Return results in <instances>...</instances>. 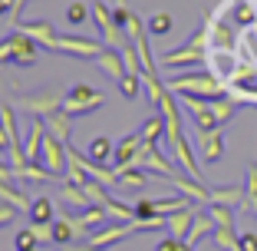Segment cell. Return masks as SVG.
<instances>
[{"label": "cell", "mask_w": 257, "mask_h": 251, "mask_svg": "<svg viewBox=\"0 0 257 251\" xmlns=\"http://www.w3.org/2000/svg\"><path fill=\"white\" fill-rule=\"evenodd\" d=\"M204 66L224 96L257 106V0H221L201 23Z\"/></svg>", "instance_id": "1"}, {"label": "cell", "mask_w": 257, "mask_h": 251, "mask_svg": "<svg viewBox=\"0 0 257 251\" xmlns=\"http://www.w3.org/2000/svg\"><path fill=\"white\" fill-rule=\"evenodd\" d=\"M165 86H168V93H175V96H198V99L224 96L221 83L208 73V69H195V73H185V76H172V79H165Z\"/></svg>", "instance_id": "2"}, {"label": "cell", "mask_w": 257, "mask_h": 251, "mask_svg": "<svg viewBox=\"0 0 257 251\" xmlns=\"http://www.w3.org/2000/svg\"><path fill=\"white\" fill-rule=\"evenodd\" d=\"M106 103V93L102 90H92V86H86V83H79V86H73V90L63 96V106H60V113H66L69 119H76V116H86V113H96L99 106Z\"/></svg>", "instance_id": "3"}, {"label": "cell", "mask_w": 257, "mask_h": 251, "mask_svg": "<svg viewBox=\"0 0 257 251\" xmlns=\"http://www.w3.org/2000/svg\"><path fill=\"white\" fill-rule=\"evenodd\" d=\"M60 106H63V96L56 90H43V93H33V96L14 99V109L27 113L30 119H46V116L60 113Z\"/></svg>", "instance_id": "4"}, {"label": "cell", "mask_w": 257, "mask_h": 251, "mask_svg": "<svg viewBox=\"0 0 257 251\" xmlns=\"http://www.w3.org/2000/svg\"><path fill=\"white\" fill-rule=\"evenodd\" d=\"M106 46L99 43V40H89V37H73V33H60L56 37V46L53 53H69L76 60H96Z\"/></svg>", "instance_id": "5"}, {"label": "cell", "mask_w": 257, "mask_h": 251, "mask_svg": "<svg viewBox=\"0 0 257 251\" xmlns=\"http://www.w3.org/2000/svg\"><path fill=\"white\" fill-rule=\"evenodd\" d=\"M40 162L46 165V172H53L56 179H66V165H69V145L53 139L46 132L43 139V152H40Z\"/></svg>", "instance_id": "6"}, {"label": "cell", "mask_w": 257, "mask_h": 251, "mask_svg": "<svg viewBox=\"0 0 257 251\" xmlns=\"http://www.w3.org/2000/svg\"><path fill=\"white\" fill-rule=\"evenodd\" d=\"M92 20H96V27H99V33H102V40H106V46H115V50H119L122 43H128L125 30H119V27H115L109 4L96 0V4H92Z\"/></svg>", "instance_id": "7"}, {"label": "cell", "mask_w": 257, "mask_h": 251, "mask_svg": "<svg viewBox=\"0 0 257 251\" xmlns=\"http://www.w3.org/2000/svg\"><path fill=\"white\" fill-rule=\"evenodd\" d=\"M132 165L145 169V172H152V175H159V179H172L175 175L172 159H165V155L159 152V145H149V142H142V149H139V155H136Z\"/></svg>", "instance_id": "8"}, {"label": "cell", "mask_w": 257, "mask_h": 251, "mask_svg": "<svg viewBox=\"0 0 257 251\" xmlns=\"http://www.w3.org/2000/svg\"><path fill=\"white\" fill-rule=\"evenodd\" d=\"M182 106H185V113H188L191 119H195L198 132H211V129H221L218 116H214V109H211V99H198V96H182Z\"/></svg>", "instance_id": "9"}, {"label": "cell", "mask_w": 257, "mask_h": 251, "mask_svg": "<svg viewBox=\"0 0 257 251\" xmlns=\"http://www.w3.org/2000/svg\"><path fill=\"white\" fill-rule=\"evenodd\" d=\"M106 208L102 205H92V208H83L79 215H69V225H73L76 238H89L99 225H106Z\"/></svg>", "instance_id": "10"}, {"label": "cell", "mask_w": 257, "mask_h": 251, "mask_svg": "<svg viewBox=\"0 0 257 251\" xmlns=\"http://www.w3.org/2000/svg\"><path fill=\"white\" fill-rule=\"evenodd\" d=\"M165 182L172 185L178 195H185L188 202H211V189H208L204 182H195L191 175H178V172H175L172 179H165Z\"/></svg>", "instance_id": "11"}, {"label": "cell", "mask_w": 257, "mask_h": 251, "mask_svg": "<svg viewBox=\"0 0 257 251\" xmlns=\"http://www.w3.org/2000/svg\"><path fill=\"white\" fill-rule=\"evenodd\" d=\"M159 63H162V66H204V46H195L188 40L185 46H178V50L165 53Z\"/></svg>", "instance_id": "12"}, {"label": "cell", "mask_w": 257, "mask_h": 251, "mask_svg": "<svg viewBox=\"0 0 257 251\" xmlns=\"http://www.w3.org/2000/svg\"><path fill=\"white\" fill-rule=\"evenodd\" d=\"M198 155H201L208 165L221 162V155H224V136H221V129L198 132Z\"/></svg>", "instance_id": "13"}, {"label": "cell", "mask_w": 257, "mask_h": 251, "mask_svg": "<svg viewBox=\"0 0 257 251\" xmlns=\"http://www.w3.org/2000/svg\"><path fill=\"white\" fill-rule=\"evenodd\" d=\"M17 30H20V33H27L30 40H37V43H40V46H46V50H53V46H56V37H60V33L53 30V23H50V20L17 23Z\"/></svg>", "instance_id": "14"}, {"label": "cell", "mask_w": 257, "mask_h": 251, "mask_svg": "<svg viewBox=\"0 0 257 251\" xmlns=\"http://www.w3.org/2000/svg\"><path fill=\"white\" fill-rule=\"evenodd\" d=\"M139 149H142V136H139V132H128V136H122L119 142H115V155H112L115 169L132 165V162H136V155H139Z\"/></svg>", "instance_id": "15"}, {"label": "cell", "mask_w": 257, "mask_h": 251, "mask_svg": "<svg viewBox=\"0 0 257 251\" xmlns=\"http://www.w3.org/2000/svg\"><path fill=\"white\" fill-rule=\"evenodd\" d=\"M43 139H46V122L43 119H33L30 129H27V139H23V155H27V162H40Z\"/></svg>", "instance_id": "16"}, {"label": "cell", "mask_w": 257, "mask_h": 251, "mask_svg": "<svg viewBox=\"0 0 257 251\" xmlns=\"http://www.w3.org/2000/svg\"><path fill=\"white\" fill-rule=\"evenodd\" d=\"M10 37H14V63H17V66H30V63L37 60L40 43H37V40H30L27 33H20V30H14Z\"/></svg>", "instance_id": "17"}, {"label": "cell", "mask_w": 257, "mask_h": 251, "mask_svg": "<svg viewBox=\"0 0 257 251\" xmlns=\"http://www.w3.org/2000/svg\"><path fill=\"white\" fill-rule=\"evenodd\" d=\"M96 66L102 69V73H106L109 79H115V83H119V79L125 76V63H122V53L115 50V46H106V50H102V53L96 56Z\"/></svg>", "instance_id": "18"}, {"label": "cell", "mask_w": 257, "mask_h": 251, "mask_svg": "<svg viewBox=\"0 0 257 251\" xmlns=\"http://www.w3.org/2000/svg\"><path fill=\"white\" fill-rule=\"evenodd\" d=\"M247 189L244 185H214L211 189V202L208 205H227V208H241Z\"/></svg>", "instance_id": "19"}, {"label": "cell", "mask_w": 257, "mask_h": 251, "mask_svg": "<svg viewBox=\"0 0 257 251\" xmlns=\"http://www.w3.org/2000/svg\"><path fill=\"white\" fill-rule=\"evenodd\" d=\"M195 218H198V212H195V205L191 208H182V212H175V215H168L165 218V225H168V235L172 238H188V231H191V225H195Z\"/></svg>", "instance_id": "20"}, {"label": "cell", "mask_w": 257, "mask_h": 251, "mask_svg": "<svg viewBox=\"0 0 257 251\" xmlns=\"http://www.w3.org/2000/svg\"><path fill=\"white\" fill-rule=\"evenodd\" d=\"M0 202H4V205H10V208H17V212H27L30 215V195H27V192H20L17 189L14 182H0Z\"/></svg>", "instance_id": "21"}, {"label": "cell", "mask_w": 257, "mask_h": 251, "mask_svg": "<svg viewBox=\"0 0 257 251\" xmlns=\"http://www.w3.org/2000/svg\"><path fill=\"white\" fill-rule=\"evenodd\" d=\"M214 228H218V225H214L211 215H208V212H198V218H195V225H191V231H188V238H185V244H191V248H195L198 241L211 238Z\"/></svg>", "instance_id": "22"}, {"label": "cell", "mask_w": 257, "mask_h": 251, "mask_svg": "<svg viewBox=\"0 0 257 251\" xmlns=\"http://www.w3.org/2000/svg\"><path fill=\"white\" fill-rule=\"evenodd\" d=\"M53 218H56V205H53V198L37 195V198H33V205H30V221H33V225H50Z\"/></svg>", "instance_id": "23"}, {"label": "cell", "mask_w": 257, "mask_h": 251, "mask_svg": "<svg viewBox=\"0 0 257 251\" xmlns=\"http://www.w3.org/2000/svg\"><path fill=\"white\" fill-rule=\"evenodd\" d=\"M43 122H46V132H50V136L69 145V132H73V119H69L66 113H53V116H46Z\"/></svg>", "instance_id": "24"}, {"label": "cell", "mask_w": 257, "mask_h": 251, "mask_svg": "<svg viewBox=\"0 0 257 251\" xmlns=\"http://www.w3.org/2000/svg\"><path fill=\"white\" fill-rule=\"evenodd\" d=\"M17 179H23V182H60L53 172H46V165H40V162H27L23 169H14Z\"/></svg>", "instance_id": "25"}, {"label": "cell", "mask_w": 257, "mask_h": 251, "mask_svg": "<svg viewBox=\"0 0 257 251\" xmlns=\"http://www.w3.org/2000/svg\"><path fill=\"white\" fill-rule=\"evenodd\" d=\"M112 155H115V142L109 136H96L89 142V159L92 162H99V165H102V162H112Z\"/></svg>", "instance_id": "26"}, {"label": "cell", "mask_w": 257, "mask_h": 251, "mask_svg": "<svg viewBox=\"0 0 257 251\" xmlns=\"http://www.w3.org/2000/svg\"><path fill=\"white\" fill-rule=\"evenodd\" d=\"M115 172H119V185L122 189H142L145 182H149V172H145V169H136V165H125V169H115Z\"/></svg>", "instance_id": "27"}, {"label": "cell", "mask_w": 257, "mask_h": 251, "mask_svg": "<svg viewBox=\"0 0 257 251\" xmlns=\"http://www.w3.org/2000/svg\"><path fill=\"white\" fill-rule=\"evenodd\" d=\"M139 136H142V142L159 145V139L165 136V116H152V119H145V126L139 129Z\"/></svg>", "instance_id": "28"}, {"label": "cell", "mask_w": 257, "mask_h": 251, "mask_svg": "<svg viewBox=\"0 0 257 251\" xmlns=\"http://www.w3.org/2000/svg\"><path fill=\"white\" fill-rule=\"evenodd\" d=\"M211 241H214L218 251H241V235H237L234 228H214Z\"/></svg>", "instance_id": "29"}, {"label": "cell", "mask_w": 257, "mask_h": 251, "mask_svg": "<svg viewBox=\"0 0 257 251\" xmlns=\"http://www.w3.org/2000/svg\"><path fill=\"white\" fill-rule=\"evenodd\" d=\"M73 238H76V231H73V225H69V215L56 212V218H53V241L56 244H69Z\"/></svg>", "instance_id": "30"}, {"label": "cell", "mask_w": 257, "mask_h": 251, "mask_svg": "<svg viewBox=\"0 0 257 251\" xmlns=\"http://www.w3.org/2000/svg\"><path fill=\"white\" fill-rule=\"evenodd\" d=\"M241 208H244V212H250V215L257 218V165L247 169V195H244Z\"/></svg>", "instance_id": "31"}, {"label": "cell", "mask_w": 257, "mask_h": 251, "mask_svg": "<svg viewBox=\"0 0 257 251\" xmlns=\"http://www.w3.org/2000/svg\"><path fill=\"white\" fill-rule=\"evenodd\" d=\"M204 212L214 218L218 228H234V208H227V205H208Z\"/></svg>", "instance_id": "32"}, {"label": "cell", "mask_w": 257, "mask_h": 251, "mask_svg": "<svg viewBox=\"0 0 257 251\" xmlns=\"http://www.w3.org/2000/svg\"><path fill=\"white\" fill-rule=\"evenodd\" d=\"M119 93H122L125 99H139V93H145L142 76H136V73H125V76L119 79Z\"/></svg>", "instance_id": "33"}, {"label": "cell", "mask_w": 257, "mask_h": 251, "mask_svg": "<svg viewBox=\"0 0 257 251\" xmlns=\"http://www.w3.org/2000/svg\"><path fill=\"white\" fill-rule=\"evenodd\" d=\"M89 17H92V7H86L83 0H76V4H69V7H66V20L73 23V27H83Z\"/></svg>", "instance_id": "34"}, {"label": "cell", "mask_w": 257, "mask_h": 251, "mask_svg": "<svg viewBox=\"0 0 257 251\" xmlns=\"http://www.w3.org/2000/svg\"><path fill=\"white\" fill-rule=\"evenodd\" d=\"M102 208H106L115 221H136V208H132V205H122V202H115V198H109Z\"/></svg>", "instance_id": "35"}, {"label": "cell", "mask_w": 257, "mask_h": 251, "mask_svg": "<svg viewBox=\"0 0 257 251\" xmlns=\"http://www.w3.org/2000/svg\"><path fill=\"white\" fill-rule=\"evenodd\" d=\"M168 30H172V17H168V14H152L149 33H155V37H165Z\"/></svg>", "instance_id": "36"}, {"label": "cell", "mask_w": 257, "mask_h": 251, "mask_svg": "<svg viewBox=\"0 0 257 251\" xmlns=\"http://www.w3.org/2000/svg\"><path fill=\"white\" fill-rule=\"evenodd\" d=\"M136 221H149V218H159V212H155V198H142V202H136Z\"/></svg>", "instance_id": "37"}, {"label": "cell", "mask_w": 257, "mask_h": 251, "mask_svg": "<svg viewBox=\"0 0 257 251\" xmlns=\"http://www.w3.org/2000/svg\"><path fill=\"white\" fill-rule=\"evenodd\" d=\"M14 248H17V251H33V248H40V241H37V235H33V228H27V231H17V238H14Z\"/></svg>", "instance_id": "38"}, {"label": "cell", "mask_w": 257, "mask_h": 251, "mask_svg": "<svg viewBox=\"0 0 257 251\" xmlns=\"http://www.w3.org/2000/svg\"><path fill=\"white\" fill-rule=\"evenodd\" d=\"M109 10H112V20H115V27H119V30H125V23L136 17L132 10H128V4H112Z\"/></svg>", "instance_id": "39"}, {"label": "cell", "mask_w": 257, "mask_h": 251, "mask_svg": "<svg viewBox=\"0 0 257 251\" xmlns=\"http://www.w3.org/2000/svg\"><path fill=\"white\" fill-rule=\"evenodd\" d=\"M30 228H33V235H37L40 244H43V241H53V221H50V225H33V221H30Z\"/></svg>", "instance_id": "40"}, {"label": "cell", "mask_w": 257, "mask_h": 251, "mask_svg": "<svg viewBox=\"0 0 257 251\" xmlns=\"http://www.w3.org/2000/svg\"><path fill=\"white\" fill-rule=\"evenodd\" d=\"M0 63H14V37L0 40Z\"/></svg>", "instance_id": "41"}, {"label": "cell", "mask_w": 257, "mask_h": 251, "mask_svg": "<svg viewBox=\"0 0 257 251\" xmlns=\"http://www.w3.org/2000/svg\"><path fill=\"white\" fill-rule=\"evenodd\" d=\"M178 248H182V238H172V235H165V238L159 241V248H155V251H178Z\"/></svg>", "instance_id": "42"}, {"label": "cell", "mask_w": 257, "mask_h": 251, "mask_svg": "<svg viewBox=\"0 0 257 251\" xmlns=\"http://www.w3.org/2000/svg\"><path fill=\"white\" fill-rule=\"evenodd\" d=\"M241 251H257V231H244L241 235Z\"/></svg>", "instance_id": "43"}, {"label": "cell", "mask_w": 257, "mask_h": 251, "mask_svg": "<svg viewBox=\"0 0 257 251\" xmlns=\"http://www.w3.org/2000/svg\"><path fill=\"white\" fill-rule=\"evenodd\" d=\"M14 215H17V208H10V205H4V202H0V228H4V225H10V221H14Z\"/></svg>", "instance_id": "44"}, {"label": "cell", "mask_w": 257, "mask_h": 251, "mask_svg": "<svg viewBox=\"0 0 257 251\" xmlns=\"http://www.w3.org/2000/svg\"><path fill=\"white\" fill-rule=\"evenodd\" d=\"M14 179H17L14 165H4V162H0V182H14Z\"/></svg>", "instance_id": "45"}, {"label": "cell", "mask_w": 257, "mask_h": 251, "mask_svg": "<svg viewBox=\"0 0 257 251\" xmlns=\"http://www.w3.org/2000/svg\"><path fill=\"white\" fill-rule=\"evenodd\" d=\"M0 152H10V139H7V132H4V126H0Z\"/></svg>", "instance_id": "46"}, {"label": "cell", "mask_w": 257, "mask_h": 251, "mask_svg": "<svg viewBox=\"0 0 257 251\" xmlns=\"http://www.w3.org/2000/svg\"><path fill=\"white\" fill-rule=\"evenodd\" d=\"M10 10H14V0H0V17H10Z\"/></svg>", "instance_id": "47"}, {"label": "cell", "mask_w": 257, "mask_h": 251, "mask_svg": "<svg viewBox=\"0 0 257 251\" xmlns=\"http://www.w3.org/2000/svg\"><path fill=\"white\" fill-rule=\"evenodd\" d=\"M66 251H102V248H92V244H76V248H66Z\"/></svg>", "instance_id": "48"}, {"label": "cell", "mask_w": 257, "mask_h": 251, "mask_svg": "<svg viewBox=\"0 0 257 251\" xmlns=\"http://www.w3.org/2000/svg\"><path fill=\"white\" fill-rule=\"evenodd\" d=\"M33 251H40V248H33Z\"/></svg>", "instance_id": "49"}]
</instances>
